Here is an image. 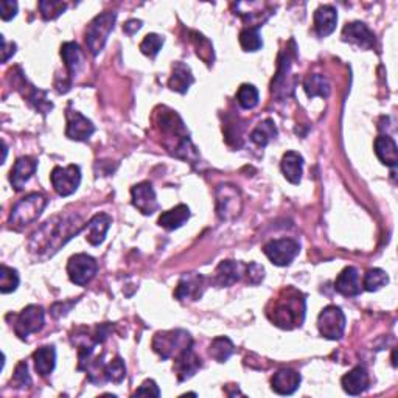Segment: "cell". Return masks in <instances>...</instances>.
Here are the masks:
<instances>
[{
	"instance_id": "f546056e",
	"label": "cell",
	"mask_w": 398,
	"mask_h": 398,
	"mask_svg": "<svg viewBox=\"0 0 398 398\" xmlns=\"http://www.w3.org/2000/svg\"><path fill=\"white\" fill-rule=\"evenodd\" d=\"M188 218H190V209L186 204H179L176 206L175 209L162 213L161 218H159V226L167 230H175L179 229Z\"/></svg>"
},
{
	"instance_id": "277c9868",
	"label": "cell",
	"mask_w": 398,
	"mask_h": 398,
	"mask_svg": "<svg viewBox=\"0 0 398 398\" xmlns=\"http://www.w3.org/2000/svg\"><path fill=\"white\" fill-rule=\"evenodd\" d=\"M115 19H117V14L106 11L90 21L86 30V44L92 54H98L105 48L109 34L114 30Z\"/></svg>"
},
{
	"instance_id": "f6af8a7d",
	"label": "cell",
	"mask_w": 398,
	"mask_h": 398,
	"mask_svg": "<svg viewBox=\"0 0 398 398\" xmlns=\"http://www.w3.org/2000/svg\"><path fill=\"white\" fill-rule=\"evenodd\" d=\"M134 395H150V397H161V390H159V386L152 381V379H146L142 383V386L136 390Z\"/></svg>"
},
{
	"instance_id": "ba28073f",
	"label": "cell",
	"mask_w": 398,
	"mask_h": 398,
	"mask_svg": "<svg viewBox=\"0 0 398 398\" xmlns=\"http://www.w3.org/2000/svg\"><path fill=\"white\" fill-rule=\"evenodd\" d=\"M299 250H301L299 243L291 238L272 240L263 248V252L275 266H290L292 260L299 255Z\"/></svg>"
},
{
	"instance_id": "83f0119b",
	"label": "cell",
	"mask_w": 398,
	"mask_h": 398,
	"mask_svg": "<svg viewBox=\"0 0 398 398\" xmlns=\"http://www.w3.org/2000/svg\"><path fill=\"white\" fill-rule=\"evenodd\" d=\"M33 359L36 372H38L41 377H47L53 372L54 364H57V350H54L53 346L41 347L34 352Z\"/></svg>"
},
{
	"instance_id": "bcb514c9",
	"label": "cell",
	"mask_w": 398,
	"mask_h": 398,
	"mask_svg": "<svg viewBox=\"0 0 398 398\" xmlns=\"http://www.w3.org/2000/svg\"><path fill=\"white\" fill-rule=\"evenodd\" d=\"M16 53L14 42H8L2 36V63H8V59Z\"/></svg>"
},
{
	"instance_id": "7a4b0ae2",
	"label": "cell",
	"mask_w": 398,
	"mask_h": 398,
	"mask_svg": "<svg viewBox=\"0 0 398 398\" xmlns=\"http://www.w3.org/2000/svg\"><path fill=\"white\" fill-rule=\"evenodd\" d=\"M286 297L279 299V302L274 305L272 313H269L275 326L283 330H292L294 327H301L305 317V297L301 291H296L290 288L285 291Z\"/></svg>"
},
{
	"instance_id": "ee69618b",
	"label": "cell",
	"mask_w": 398,
	"mask_h": 398,
	"mask_svg": "<svg viewBox=\"0 0 398 398\" xmlns=\"http://www.w3.org/2000/svg\"><path fill=\"white\" fill-rule=\"evenodd\" d=\"M17 14V3L13 0H3L0 3V17L2 21H11Z\"/></svg>"
},
{
	"instance_id": "9a60e30c",
	"label": "cell",
	"mask_w": 398,
	"mask_h": 398,
	"mask_svg": "<svg viewBox=\"0 0 398 398\" xmlns=\"http://www.w3.org/2000/svg\"><path fill=\"white\" fill-rule=\"evenodd\" d=\"M201 366H203L201 358L195 353L192 346L187 347L186 350L175 358V372L179 381H187V379L192 378L201 369Z\"/></svg>"
},
{
	"instance_id": "52a82bcc",
	"label": "cell",
	"mask_w": 398,
	"mask_h": 398,
	"mask_svg": "<svg viewBox=\"0 0 398 398\" xmlns=\"http://www.w3.org/2000/svg\"><path fill=\"white\" fill-rule=\"evenodd\" d=\"M241 209L243 199L237 187L224 183L217 188V213L219 218L229 221L240 215Z\"/></svg>"
},
{
	"instance_id": "e575fe53",
	"label": "cell",
	"mask_w": 398,
	"mask_h": 398,
	"mask_svg": "<svg viewBox=\"0 0 398 398\" xmlns=\"http://www.w3.org/2000/svg\"><path fill=\"white\" fill-rule=\"evenodd\" d=\"M237 101L243 109H254L259 105V90L252 84H241L237 92Z\"/></svg>"
},
{
	"instance_id": "d6a6232c",
	"label": "cell",
	"mask_w": 398,
	"mask_h": 398,
	"mask_svg": "<svg viewBox=\"0 0 398 398\" xmlns=\"http://www.w3.org/2000/svg\"><path fill=\"white\" fill-rule=\"evenodd\" d=\"M235 352V346L229 338L226 336H219V338H215L212 341L210 344V357L218 361V363H226L232 355Z\"/></svg>"
},
{
	"instance_id": "836d02e7",
	"label": "cell",
	"mask_w": 398,
	"mask_h": 398,
	"mask_svg": "<svg viewBox=\"0 0 398 398\" xmlns=\"http://www.w3.org/2000/svg\"><path fill=\"white\" fill-rule=\"evenodd\" d=\"M389 283V277L388 274H386L383 269H369V271L366 272L364 275V281H363V286L366 291H378L381 290L383 286H386Z\"/></svg>"
},
{
	"instance_id": "30bf717a",
	"label": "cell",
	"mask_w": 398,
	"mask_h": 398,
	"mask_svg": "<svg viewBox=\"0 0 398 398\" xmlns=\"http://www.w3.org/2000/svg\"><path fill=\"white\" fill-rule=\"evenodd\" d=\"M46 324V311L41 305H28L17 316L14 324V332L21 339H27V336L38 333Z\"/></svg>"
},
{
	"instance_id": "44dd1931",
	"label": "cell",
	"mask_w": 398,
	"mask_h": 398,
	"mask_svg": "<svg viewBox=\"0 0 398 398\" xmlns=\"http://www.w3.org/2000/svg\"><path fill=\"white\" fill-rule=\"evenodd\" d=\"M335 290L346 297H357L363 291L359 283L358 269L353 266H347L342 269V272L338 275L335 281Z\"/></svg>"
},
{
	"instance_id": "5b68a950",
	"label": "cell",
	"mask_w": 398,
	"mask_h": 398,
	"mask_svg": "<svg viewBox=\"0 0 398 398\" xmlns=\"http://www.w3.org/2000/svg\"><path fill=\"white\" fill-rule=\"evenodd\" d=\"M193 346L192 336L186 330H170V332H159L152 339V348L161 355L163 359L177 357L187 347Z\"/></svg>"
},
{
	"instance_id": "7bdbcfd3",
	"label": "cell",
	"mask_w": 398,
	"mask_h": 398,
	"mask_svg": "<svg viewBox=\"0 0 398 398\" xmlns=\"http://www.w3.org/2000/svg\"><path fill=\"white\" fill-rule=\"evenodd\" d=\"M246 275L250 285H259L265 279V268L259 263H250L249 266H246Z\"/></svg>"
},
{
	"instance_id": "ac0fdd59",
	"label": "cell",
	"mask_w": 398,
	"mask_h": 398,
	"mask_svg": "<svg viewBox=\"0 0 398 398\" xmlns=\"http://www.w3.org/2000/svg\"><path fill=\"white\" fill-rule=\"evenodd\" d=\"M243 265L234 260L221 261L215 269V275H213L212 283L218 288L232 286L237 281H240L243 275Z\"/></svg>"
},
{
	"instance_id": "f1b7e54d",
	"label": "cell",
	"mask_w": 398,
	"mask_h": 398,
	"mask_svg": "<svg viewBox=\"0 0 398 398\" xmlns=\"http://www.w3.org/2000/svg\"><path fill=\"white\" fill-rule=\"evenodd\" d=\"M61 57H63L67 73H69V79L72 81V78L77 75L79 67H81L83 61L79 46L77 42H64L63 47H61Z\"/></svg>"
},
{
	"instance_id": "3957f363",
	"label": "cell",
	"mask_w": 398,
	"mask_h": 398,
	"mask_svg": "<svg viewBox=\"0 0 398 398\" xmlns=\"http://www.w3.org/2000/svg\"><path fill=\"white\" fill-rule=\"evenodd\" d=\"M47 206V198L41 193H30L17 203L10 215V224L14 229L21 230L33 224L38 219Z\"/></svg>"
},
{
	"instance_id": "2e32d148",
	"label": "cell",
	"mask_w": 398,
	"mask_h": 398,
	"mask_svg": "<svg viewBox=\"0 0 398 398\" xmlns=\"http://www.w3.org/2000/svg\"><path fill=\"white\" fill-rule=\"evenodd\" d=\"M342 39L361 48H366V50H370L375 46V36L363 22L347 23L342 30Z\"/></svg>"
},
{
	"instance_id": "1f68e13d",
	"label": "cell",
	"mask_w": 398,
	"mask_h": 398,
	"mask_svg": "<svg viewBox=\"0 0 398 398\" xmlns=\"http://www.w3.org/2000/svg\"><path fill=\"white\" fill-rule=\"evenodd\" d=\"M277 136V126L271 119L263 120L261 123L250 132V140L259 146H266L272 139Z\"/></svg>"
},
{
	"instance_id": "7c38bea8",
	"label": "cell",
	"mask_w": 398,
	"mask_h": 398,
	"mask_svg": "<svg viewBox=\"0 0 398 398\" xmlns=\"http://www.w3.org/2000/svg\"><path fill=\"white\" fill-rule=\"evenodd\" d=\"M66 119H67L66 136L70 140H75V142H84V140H88L92 134L95 132L94 123H92L89 119H86L81 112L67 109Z\"/></svg>"
},
{
	"instance_id": "74e56055",
	"label": "cell",
	"mask_w": 398,
	"mask_h": 398,
	"mask_svg": "<svg viewBox=\"0 0 398 398\" xmlns=\"http://www.w3.org/2000/svg\"><path fill=\"white\" fill-rule=\"evenodd\" d=\"M103 377H105L106 381L120 384L126 377V366L121 358H115L111 361L108 366H105L103 369Z\"/></svg>"
},
{
	"instance_id": "c3c4849f",
	"label": "cell",
	"mask_w": 398,
	"mask_h": 398,
	"mask_svg": "<svg viewBox=\"0 0 398 398\" xmlns=\"http://www.w3.org/2000/svg\"><path fill=\"white\" fill-rule=\"evenodd\" d=\"M140 28H142V21L131 19V21H128L123 26V32L128 33V34H134L136 32H139Z\"/></svg>"
},
{
	"instance_id": "7dc6e473",
	"label": "cell",
	"mask_w": 398,
	"mask_h": 398,
	"mask_svg": "<svg viewBox=\"0 0 398 398\" xmlns=\"http://www.w3.org/2000/svg\"><path fill=\"white\" fill-rule=\"evenodd\" d=\"M73 305H75V302H69V304H61V302H58V304H54V307H52V315H53L54 317L64 316V315L69 313Z\"/></svg>"
},
{
	"instance_id": "4316f807",
	"label": "cell",
	"mask_w": 398,
	"mask_h": 398,
	"mask_svg": "<svg viewBox=\"0 0 398 398\" xmlns=\"http://www.w3.org/2000/svg\"><path fill=\"white\" fill-rule=\"evenodd\" d=\"M195 78L192 75L190 67L183 63H175L173 64V73L168 81V88L171 90L177 92V94H186L190 86L193 84Z\"/></svg>"
},
{
	"instance_id": "603a6c76",
	"label": "cell",
	"mask_w": 398,
	"mask_h": 398,
	"mask_svg": "<svg viewBox=\"0 0 398 398\" xmlns=\"http://www.w3.org/2000/svg\"><path fill=\"white\" fill-rule=\"evenodd\" d=\"M341 384L348 395H359L369 388V373L363 366H358L342 377Z\"/></svg>"
},
{
	"instance_id": "8992f818",
	"label": "cell",
	"mask_w": 398,
	"mask_h": 398,
	"mask_svg": "<svg viewBox=\"0 0 398 398\" xmlns=\"http://www.w3.org/2000/svg\"><path fill=\"white\" fill-rule=\"evenodd\" d=\"M317 328H319L324 338L338 341L342 338L346 330V315L336 305H328V307L321 311L317 317Z\"/></svg>"
},
{
	"instance_id": "ffe728a7",
	"label": "cell",
	"mask_w": 398,
	"mask_h": 398,
	"mask_svg": "<svg viewBox=\"0 0 398 398\" xmlns=\"http://www.w3.org/2000/svg\"><path fill=\"white\" fill-rule=\"evenodd\" d=\"M111 224H112L111 217L106 215V213H97V215L84 226L86 240H88L92 246H100V244L105 241Z\"/></svg>"
},
{
	"instance_id": "d4e9b609",
	"label": "cell",
	"mask_w": 398,
	"mask_h": 398,
	"mask_svg": "<svg viewBox=\"0 0 398 398\" xmlns=\"http://www.w3.org/2000/svg\"><path fill=\"white\" fill-rule=\"evenodd\" d=\"M375 155L386 167L395 168L398 163V151L395 140L389 136H379L375 140Z\"/></svg>"
},
{
	"instance_id": "8fae6325",
	"label": "cell",
	"mask_w": 398,
	"mask_h": 398,
	"mask_svg": "<svg viewBox=\"0 0 398 398\" xmlns=\"http://www.w3.org/2000/svg\"><path fill=\"white\" fill-rule=\"evenodd\" d=\"M52 186L59 196H70L78 190L81 182V170L78 165H69V167H54L52 175Z\"/></svg>"
},
{
	"instance_id": "f35d334b",
	"label": "cell",
	"mask_w": 398,
	"mask_h": 398,
	"mask_svg": "<svg viewBox=\"0 0 398 398\" xmlns=\"http://www.w3.org/2000/svg\"><path fill=\"white\" fill-rule=\"evenodd\" d=\"M192 41L196 47V53H198V57L203 59L206 64H212L215 57H213V47L210 44V41L198 32H192Z\"/></svg>"
},
{
	"instance_id": "4dcf8cb0",
	"label": "cell",
	"mask_w": 398,
	"mask_h": 398,
	"mask_svg": "<svg viewBox=\"0 0 398 398\" xmlns=\"http://www.w3.org/2000/svg\"><path fill=\"white\" fill-rule=\"evenodd\" d=\"M304 89L305 92H307V95L310 98H315V97L327 98L330 94L328 79L324 75H319V73H311V75L305 78Z\"/></svg>"
},
{
	"instance_id": "ab89813d",
	"label": "cell",
	"mask_w": 398,
	"mask_h": 398,
	"mask_svg": "<svg viewBox=\"0 0 398 398\" xmlns=\"http://www.w3.org/2000/svg\"><path fill=\"white\" fill-rule=\"evenodd\" d=\"M67 10V3L54 2V0H42L39 2V11L44 21H53Z\"/></svg>"
},
{
	"instance_id": "5bb4252c",
	"label": "cell",
	"mask_w": 398,
	"mask_h": 398,
	"mask_svg": "<svg viewBox=\"0 0 398 398\" xmlns=\"http://www.w3.org/2000/svg\"><path fill=\"white\" fill-rule=\"evenodd\" d=\"M131 196H132V206L136 209L143 213V215H152L157 209V198L156 192L150 182H142L137 183L131 188Z\"/></svg>"
},
{
	"instance_id": "e0dca14e",
	"label": "cell",
	"mask_w": 398,
	"mask_h": 398,
	"mask_svg": "<svg viewBox=\"0 0 398 398\" xmlns=\"http://www.w3.org/2000/svg\"><path fill=\"white\" fill-rule=\"evenodd\" d=\"M301 373L292 369H281L274 373L271 379V388L279 395H292L301 386Z\"/></svg>"
},
{
	"instance_id": "6da1fadb",
	"label": "cell",
	"mask_w": 398,
	"mask_h": 398,
	"mask_svg": "<svg viewBox=\"0 0 398 398\" xmlns=\"http://www.w3.org/2000/svg\"><path fill=\"white\" fill-rule=\"evenodd\" d=\"M84 228L78 223V218H61L54 217L42 226L32 238L30 249L34 254H46V257L58 252L61 246L70 240L73 235L81 232Z\"/></svg>"
},
{
	"instance_id": "484cf974",
	"label": "cell",
	"mask_w": 398,
	"mask_h": 398,
	"mask_svg": "<svg viewBox=\"0 0 398 398\" xmlns=\"http://www.w3.org/2000/svg\"><path fill=\"white\" fill-rule=\"evenodd\" d=\"M19 77H21V84L23 86V88H26V78L22 77V73ZM22 95L27 98L30 105H32L36 111H39L42 114H47L53 109V103L47 100V92L36 89L34 86H32L28 81H27V88L22 90Z\"/></svg>"
},
{
	"instance_id": "b9f144b4",
	"label": "cell",
	"mask_w": 398,
	"mask_h": 398,
	"mask_svg": "<svg viewBox=\"0 0 398 398\" xmlns=\"http://www.w3.org/2000/svg\"><path fill=\"white\" fill-rule=\"evenodd\" d=\"M13 379H14V383L17 384V388H26V386L32 384V378H30L28 366H27L26 361H21V363L16 366Z\"/></svg>"
},
{
	"instance_id": "60d3db41",
	"label": "cell",
	"mask_w": 398,
	"mask_h": 398,
	"mask_svg": "<svg viewBox=\"0 0 398 398\" xmlns=\"http://www.w3.org/2000/svg\"><path fill=\"white\" fill-rule=\"evenodd\" d=\"M163 46V38L162 36H159L156 33H151V34H146L145 39L142 41V44H140V50H142L143 54L150 58H155L156 54L161 52V48Z\"/></svg>"
},
{
	"instance_id": "cb8c5ba5",
	"label": "cell",
	"mask_w": 398,
	"mask_h": 398,
	"mask_svg": "<svg viewBox=\"0 0 398 398\" xmlns=\"http://www.w3.org/2000/svg\"><path fill=\"white\" fill-rule=\"evenodd\" d=\"M281 173L286 177L288 182L294 183H301L302 179V170H304V157L299 155L296 151H288L281 157V163H280Z\"/></svg>"
},
{
	"instance_id": "8d00e7d4",
	"label": "cell",
	"mask_w": 398,
	"mask_h": 398,
	"mask_svg": "<svg viewBox=\"0 0 398 398\" xmlns=\"http://www.w3.org/2000/svg\"><path fill=\"white\" fill-rule=\"evenodd\" d=\"M240 46L244 52H257L263 47L259 28H244L240 33Z\"/></svg>"
},
{
	"instance_id": "7402d4cb",
	"label": "cell",
	"mask_w": 398,
	"mask_h": 398,
	"mask_svg": "<svg viewBox=\"0 0 398 398\" xmlns=\"http://www.w3.org/2000/svg\"><path fill=\"white\" fill-rule=\"evenodd\" d=\"M338 23V13L332 5H322L315 13V30L319 38H327L332 34Z\"/></svg>"
},
{
	"instance_id": "4fadbf2b",
	"label": "cell",
	"mask_w": 398,
	"mask_h": 398,
	"mask_svg": "<svg viewBox=\"0 0 398 398\" xmlns=\"http://www.w3.org/2000/svg\"><path fill=\"white\" fill-rule=\"evenodd\" d=\"M206 288V279L203 275L190 272L183 274L179 283L176 286L175 297L177 301H198V299L203 296Z\"/></svg>"
},
{
	"instance_id": "d590c367",
	"label": "cell",
	"mask_w": 398,
	"mask_h": 398,
	"mask_svg": "<svg viewBox=\"0 0 398 398\" xmlns=\"http://www.w3.org/2000/svg\"><path fill=\"white\" fill-rule=\"evenodd\" d=\"M17 286H19V274L16 269L8 268L7 265L0 266V292H13L17 290Z\"/></svg>"
},
{
	"instance_id": "d6986e66",
	"label": "cell",
	"mask_w": 398,
	"mask_h": 398,
	"mask_svg": "<svg viewBox=\"0 0 398 398\" xmlns=\"http://www.w3.org/2000/svg\"><path fill=\"white\" fill-rule=\"evenodd\" d=\"M36 168H38V162H36L33 157L26 156V157L17 159V162L14 163V167L13 170H11V175H10V182L16 192H21V190H23L26 183L32 179Z\"/></svg>"
},
{
	"instance_id": "9c48e42d",
	"label": "cell",
	"mask_w": 398,
	"mask_h": 398,
	"mask_svg": "<svg viewBox=\"0 0 398 398\" xmlns=\"http://www.w3.org/2000/svg\"><path fill=\"white\" fill-rule=\"evenodd\" d=\"M98 271V265L94 257L88 254H75L70 257L67 263V274L72 283L78 286H86L89 281L95 277Z\"/></svg>"
}]
</instances>
